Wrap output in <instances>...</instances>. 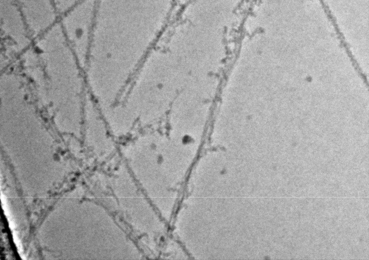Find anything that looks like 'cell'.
<instances>
[{
    "label": "cell",
    "instance_id": "7a4b0ae2",
    "mask_svg": "<svg viewBox=\"0 0 369 260\" xmlns=\"http://www.w3.org/2000/svg\"><path fill=\"white\" fill-rule=\"evenodd\" d=\"M97 0H80L59 15L58 23L74 52L83 54L89 49Z\"/></svg>",
    "mask_w": 369,
    "mask_h": 260
},
{
    "label": "cell",
    "instance_id": "3957f363",
    "mask_svg": "<svg viewBox=\"0 0 369 260\" xmlns=\"http://www.w3.org/2000/svg\"><path fill=\"white\" fill-rule=\"evenodd\" d=\"M1 38L6 50L20 51L33 45L34 38L15 0H0Z\"/></svg>",
    "mask_w": 369,
    "mask_h": 260
},
{
    "label": "cell",
    "instance_id": "6da1fadb",
    "mask_svg": "<svg viewBox=\"0 0 369 260\" xmlns=\"http://www.w3.org/2000/svg\"><path fill=\"white\" fill-rule=\"evenodd\" d=\"M171 0H97L89 51L132 58L161 35Z\"/></svg>",
    "mask_w": 369,
    "mask_h": 260
},
{
    "label": "cell",
    "instance_id": "277c9868",
    "mask_svg": "<svg viewBox=\"0 0 369 260\" xmlns=\"http://www.w3.org/2000/svg\"><path fill=\"white\" fill-rule=\"evenodd\" d=\"M35 38L57 23L59 14L54 0H15Z\"/></svg>",
    "mask_w": 369,
    "mask_h": 260
}]
</instances>
